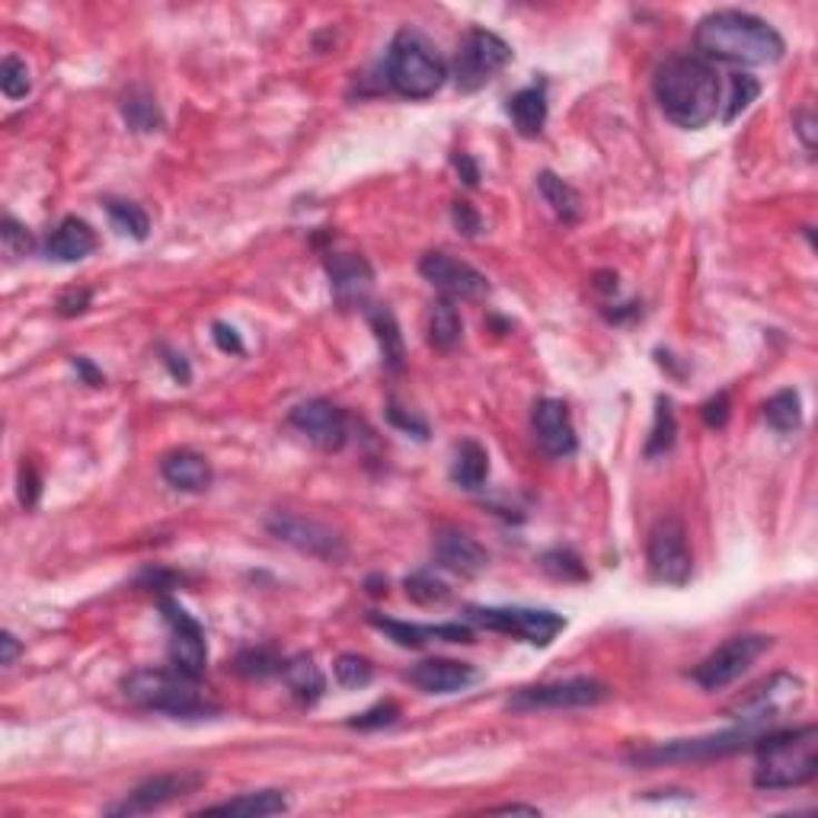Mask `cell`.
<instances>
[{
  "instance_id": "obj_22",
  "label": "cell",
  "mask_w": 818,
  "mask_h": 818,
  "mask_svg": "<svg viewBox=\"0 0 818 818\" xmlns=\"http://www.w3.org/2000/svg\"><path fill=\"white\" fill-rule=\"evenodd\" d=\"M407 681L422 694H455V690L473 685L477 671L467 662H455V659H426L409 671Z\"/></svg>"
},
{
  "instance_id": "obj_41",
  "label": "cell",
  "mask_w": 818,
  "mask_h": 818,
  "mask_svg": "<svg viewBox=\"0 0 818 818\" xmlns=\"http://www.w3.org/2000/svg\"><path fill=\"white\" fill-rule=\"evenodd\" d=\"M761 93V83L755 80V77L748 74H736L732 77V100H729V109H726V116H722V122H732L739 112H745L751 100Z\"/></svg>"
},
{
  "instance_id": "obj_29",
  "label": "cell",
  "mask_w": 818,
  "mask_h": 818,
  "mask_svg": "<svg viewBox=\"0 0 818 818\" xmlns=\"http://www.w3.org/2000/svg\"><path fill=\"white\" fill-rule=\"evenodd\" d=\"M537 189H540V196H543V202L553 208V215L562 218L566 225H576L579 221V215H582V199H579V192L560 179L557 173H540L537 177Z\"/></svg>"
},
{
  "instance_id": "obj_12",
  "label": "cell",
  "mask_w": 818,
  "mask_h": 818,
  "mask_svg": "<svg viewBox=\"0 0 818 818\" xmlns=\"http://www.w3.org/2000/svg\"><path fill=\"white\" fill-rule=\"evenodd\" d=\"M611 697V688L598 678H569L553 685H537L521 688L509 697V710L515 714H531V710H582L598 707Z\"/></svg>"
},
{
  "instance_id": "obj_3",
  "label": "cell",
  "mask_w": 818,
  "mask_h": 818,
  "mask_svg": "<svg viewBox=\"0 0 818 818\" xmlns=\"http://www.w3.org/2000/svg\"><path fill=\"white\" fill-rule=\"evenodd\" d=\"M755 787L758 790H796L812 784L818 774V729L802 726L790 732H767L755 745Z\"/></svg>"
},
{
  "instance_id": "obj_36",
  "label": "cell",
  "mask_w": 818,
  "mask_h": 818,
  "mask_svg": "<svg viewBox=\"0 0 818 818\" xmlns=\"http://www.w3.org/2000/svg\"><path fill=\"white\" fill-rule=\"evenodd\" d=\"M122 116H126V122L134 131H157V128L163 126V116H160L157 102L151 97H144V93H131L122 102Z\"/></svg>"
},
{
  "instance_id": "obj_25",
  "label": "cell",
  "mask_w": 818,
  "mask_h": 818,
  "mask_svg": "<svg viewBox=\"0 0 818 818\" xmlns=\"http://www.w3.org/2000/svg\"><path fill=\"white\" fill-rule=\"evenodd\" d=\"M279 675L285 678V685L291 688V694H295L298 700H305V704L320 700V697H323V690H327V678H323L320 665L313 662L310 656H295V659H285V662H281Z\"/></svg>"
},
{
  "instance_id": "obj_19",
  "label": "cell",
  "mask_w": 818,
  "mask_h": 818,
  "mask_svg": "<svg viewBox=\"0 0 818 818\" xmlns=\"http://www.w3.org/2000/svg\"><path fill=\"white\" fill-rule=\"evenodd\" d=\"M327 272H330L332 298H336L339 305L358 307L368 301V295H371V288H375V269L368 266V259H361V256L356 253L330 256Z\"/></svg>"
},
{
  "instance_id": "obj_8",
  "label": "cell",
  "mask_w": 818,
  "mask_h": 818,
  "mask_svg": "<svg viewBox=\"0 0 818 818\" xmlns=\"http://www.w3.org/2000/svg\"><path fill=\"white\" fill-rule=\"evenodd\" d=\"M511 61V46L489 32V29H470L463 39H460L458 54H455V83L463 93H477L480 87H486L492 77L499 74L506 64Z\"/></svg>"
},
{
  "instance_id": "obj_11",
  "label": "cell",
  "mask_w": 818,
  "mask_h": 818,
  "mask_svg": "<svg viewBox=\"0 0 818 818\" xmlns=\"http://www.w3.org/2000/svg\"><path fill=\"white\" fill-rule=\"evenodd\" d=\"M770 637L761 634H741V637H729L722 646H716L714 652L690 671V678L704 690H722L726 685L739 681L741 675L758 662L770 649Z\"/></svg>"
},
{
  "instance_id": "obj_38",
  "label": "cell",
  "mask_w": 818,
  "mask_h": 818,
  "mask_svg": "<svg viewBox=\"0 0 818 818\" xmlns=\"http://www.w3.org/2000/svg\"><path fill=\"white\" fill-rule=\"evenodd\" d=\"M675 432H678V426H675V412H671V403L659 397V409H656V426H652V438H649V445H646V455L649 458H656V455H665L671 445H675Z\"/></svg>"
},
{
  "instance_id": "obj_32",
  "label": "cell",
  "mask_w": 818,
  "mask_h": 818,
  "mask_svg": "<svg viewBox=\"0 0 818 818\" xmlns=\"http://www.w3.org/2000/svg\"><path fill=\"white\" fill-rule=\"evenodd\" d=\"M765 419L774 432L787 435L802 426V400L796 390H780L765 403Z\"/></svg>"
},
{
  "instance_id": "obj_33",
  "label": "cell",
  "mask_w": 818,
  "mask_h": 818,
  "mask_svg": "<svg viewBox=\"0 0 818 818\" xmlns=\"http://www.w3.org/2000/svg\"><path fill=\"white\" fill-rule=\"evenodd\" d=\"M106 211H109V221L112 228L126 237H134V240H148V230H151V221L144 215V208L134 202H122V199H109L106 202Z\"/></svg>"
},
{
  "instance_id": "obj_54",
  "label": "cell",
  "mask_w": 818,
  "mask_h": 818,
  "mask_svg": "<svg viewBox=\"0 0 818 818\" xmlns=\"http://www.w3.org/2000/svg\"><path fill=\"white\" fill-rule=\"evenodd\" d=\"M489 812H528V816H537L540 809H537V806H521V802H509V806H496V809H489Z\"/></svg>"
},
{
  "instance_id": "obj_15",
  "label": "cell",
  "mask_w": 818,
  "mask_h": 818,
  "mask_svg": "<svg viewBox=\"0 0 818 818\" xmlns=\"http://www.w3.org/2000/svg\"><path fill=\"white\" fill-rule=\"evenodd\" d=\"M205 784V774L199 770H179V774H160L144 780L141 787L128 792L126 802L112 806L109 816H144V812H157L170 802H177L182 796L196 792Z\"/></svg>"
},
{
  "instance_id": "obj_47",
  "label": "cell",
  "mask_w": 818,
  "mask_h": 818,
  "mask_svg": "<svg viewBox=\"0 0 818 818\" xmlns=\"http://www.w3.org/2000/svg\"><path fill=\"white\" fill-rule=\"evenodd\" d=\"M211 330H215L211 336H215V342H218L221 352H230V356H240V352H243V339L237 336L233 327H228V323H215Z\"/></svg>"
},
{
  "instance_id": "obj_24",
  "label": "cell",
  "mask_w": 818,
  "mask_h": 818,
  "mask_svg": "<svg viewBox=\"0 0 818 818\" xmlns=\"http://www.w3.org/2000/svg\"><path fill=\"white\" fill-rule=\"evenodd\" d=\"M97 250V233L87 221L80 218H64L58 228L51 230L46 253L58 262H80Z\"/></svg>"
},
{
  "instance_id": "obj_52",
  "label": "cell",
  "mask_w": 818,
  "mask_h": 818,
  "mask_svg": "<svg viewBox=\"0 0 818 818\" xmlns=\"http://www.w3.org/2000/svg\"><path fill=\"white\" fill-rule=\"evenodd\" d=\"M71 365H74V371H80V378H83L87 383H93V387H100V383L106 381V378H102V371H97V368H93L87 358H80V356L71 358Z\"/></svg>"
},
{
  "instance_id": "obj_6",
  "label": "cell",
  "mask_w": 818,
  "mask_h": 818,
  "mask_svg": "<svg viewBox=\"0 0 818 818\" xmlns=\"http://www.w3.org/2000/svg\"><path fill=\"white\" fill-rule=\"evenodd\" d=\"M765 736L761 726H748L739 722L736 729L729 732H719V736H704V739H678L668 741V745H656V748H642L634 751L630 761L634 765H685V761H710V758H722V755H736L745 748H755L758 739Z\"/></svg>"
},
{
  "instance_id": "obj_40",
  "label": "cell",
  "mask_w": 818,
  "mask_h": 818,
  "mask_svg": "<svg viewBox=\"0 0 818 818\" xmlns=\"http://www.w3.org/2000/svg\"><path fill=\"white\" fill-rule=\"evenodd\" d=\"M233 668L247 678H266V675H279L281 671V659L272 652V649H247L237 656Z\"/></svg>"
},
{
  "instance_id": "obj_50",
  "label": "cell",
  "mask_w": 818,
  "mask_h": 818,
  "mask_svg": "<svg viewBox=\"0 0 818 818\" xmlns=\"http://www.w3.org/2000/svg\"><path fill=\"white\" fill-rule=\"evenodd\" d=\"M387 416H390V422H397L400 429H407V432H409V429H412V432H419V438H426V432H429V429H426V422H419V419L407 416V412L397 407V403H390Z\"/></svg>"
},
{
  "instance_id": "obj_4",
  "label": "cell",
  "mask_w": 818,
  "mask_h": 818,
  "mask_svg": "<svg viewBox=\"0 0 818 818\" xmlns=\"http://www.w3.org/2000/svg\"><path fill=\"white\" fill-rule=\"evenodd\" d=\"M448 80V64L432 49V42L412 29L393 36L387 51V83L407 100H429Z\"/></svg>"
},
{
  "instance_id": "obj_26",
  "label": "cell",
  "mask_w": 818,
  "mask_h": 818,
  "mask_svg": "<svg viewBox=\"0 0 818 818\" xmlns=\"http://www.w3.org/2000/svg\"><path fill=\"white\" fill-rule=\"evenodd\" d=\"M288 809V799L279 790H259V792H243L237 799L228 802H218L211 809H205L208 816H247V818H266L279 816Z\"/></svg>"
},
{
  "instance_id": "obj_28",
  "label": "cell",
  "mask_w": 818,
  "mask_h": 818,
  "mask_svg": "<svg viewBox=\"0 0 818 818\" xmlns=\"http://www.w3.org/2000/svg\"><path fill=\"white\" fill-rule=\"evenodd\" d=\"M489 477V455L480 441L467 438L455 448V460H451V480L460 489H480Z\"/></svg>"
},
{
  "instance_id": "obj_2",
  "label": "cell",
  "mask_w": 818,
  "mask_h": 818,
  "mask_svg": "<svg viewBox=\"0 0 818 818\" xmlns=\"http://www.w3.org/2000/svg\"><path fill=\"white\" fill-rule=\"evenodd\" d=\"M656 100L675 126H710L722 106V80L700 54H675L656 71Z\"/></svg>"
},
{
  "instance_id": "obj_13",
  "label": "cell",
  "mask_w": 818,
  "mask_h": 818,
  "mask_svg": "<svg viewBox=\"0 0 818 818\" xmlns=\"http://www.w3.org/2000/svg\"><path fill=\"white\" fill-rule=\"evenodd\" d=\"M269 535L301 550L307 557H317V560L339 562L346 560V540L339 531H332L330 525L323 521H313V518H301V515H288V511H276L269 521H266Z\"/></svg>"
},
{
  "instance_id": "obj_48",
  "label": "cell",
  "mask_w": 818,
  "mask_h": 818,
  "mask_svg": "<svg viewBox=\"0 0 818 818\" xmlns=\"http://www.w3.org/2000/svg\"><path fill=\"white\" fill-rule=\"evenodd\" d=\"M451 218H455V225H458L467 237H473V233L480 230V215L470 208V202H455V208H451Z\"/></svg>"
},
{
  "instance_id": "obj_16",
  "label": "cell",
  "mask_w": 818,
  "mask_h": 818,
  "mask_svg": "<svg viewBox=\"0 0 818 818\" xmlns=\"http://www.w3.org/2000/svg\"><path fill=\"white\" fill-rule=\"evenodd\" d=\"M288 422L307 435V441H313L320 451H342L349 441V416L330 400H307L291 409Z\"/></svg>"
},
{
  "instance_id": "obj_51",
  "label": "cell",
  "mask_w": 818,
  "mask_h": 818,
  "mask_svg": "<svg viewBox=\"0 0 818 818\" xmlns=\"http://www.w3.org/2000/svg\"><path fill=\"white\" fill-rule=\"evenodd\" d=\"M812 128H816V119H812V112H799V116H796V131H799V138H802L806 151H816V138H812Z\"/></svg>"
},
{
  "instance_id": "obj_53",
  "label": "cell",
  "mask_w": 818,
  "mask_h": 818,
  "mask_svg": "<svg viewBox=\"0 0 818 818\" xmlns=\"http://www.w3.org/2000/svg\"><path fill=\"white\" fill-rule=\"evenodd\" d=\"M455 163H458V170H463V177H467L463 182H467V186H477L480 173H477V167L470 163V157H463V153H460V157H455Z\"/></svg>"
},
{
  "instance_id": "obj_9",
  "label": "cell",
  "mask_w": 818,
  "mask_h": 818,
  "mask_svg": "<svg viewBox=\"0 0 818 818\" xmlns=\"http://www.w3.org/2000/svg\"><path fill=\"white\" fill-rule=\"evenodd\" d=\"M646 562L656 582L671 588H681L690 582L694 572V557L688 547V531L681 525V518L665 515L652 525L649 540H646Z\"/></svg>"
},
{
  "instance_id": "obj_45",
  "label": "cell",
  "mask_w": 818,
  "mask_h": 818,
  "mask_svg": "<svg viewBox=\"0 0 818 818\" xmlns=\"http://www.w3.org/2000/svg\"><path fill=\"white\" fill-rule=\"evenodd\" d=\"M39 489H42V480H39L36 467H32V463H23V467H20V502H23L26 509H32V506L39 502Z\"/></svg>"
},
{
  "instance_id": "obj_17",
  "label": "cell",
  "mask_w": 818,
  "mask_h": 818,
  "mask_svg": "<svg viewBox=\"0 0 818 818\" xmlns=\"http://www.w3.org/2000/svg\"><path fill=\"white\" fill-rule=\"evenodd\" d=\"M419 272L451 301L455 298L473 301V298H483L489 291V281H486L483 272H477L470 262H460L448 253H426L419 262Z\"/></svg>"
},
{
  "instance_id": "obj_42",
  "label": "cell",
  "mask_w": 818,
  "mask_h": 818,
  "mask_svg": "<svg viewBox=\"0 0 818 818\" xmlns=\"http://www.w3.org/2000/svg\"><path fill=\"white\" fill-rule=\"evenodd\" d=\"M0 237H3V247H7V253L10 256H26L32 253V247H36V240H32V233L17 221V218H3V228H0Z\"/></svg>"
},
{
  "instance_id": "obj_18",
  "label": "cell",
  "mask_w": 818,
  "mask_h": 818,
  "mask_svg": "<svg viewBox=\"0 0 818 818\" xmlns=\"http://www.w3.org/2000/svg\"><path fill=\"white\" fill-rule=\"evenodd\" d=\"M535 438L537 445L550 455V458H572L576 448H579V438H576V426H572V416L569 407L557 400V397H543L535 403Z\"/></svg>"
},
{
  "instance_id": "obj_5",
  "label": "cell",
  "mask_w": 818,
  "mask_h": 818,
  "mask_svg": "<svg viewBox=\"0 0 818 818\" xmlns=\"http://www.w3.org/2000/svg\"><path fill=\"white\" fill-rule=\"evenodd\" d=\"M122 694L128 704L167 716L215 714V707L202 700L196 678L182 675L177 668H138L122 681Z\"/></svg>"
},
{
  "instance_id": "obj_49",
  "label": "cell",
  "mask_w": 818,
  "mask_h": 818,
  "mask_svg": "<svg viewBox=\"0 0 818 818\" xmlns=\"http://www.w3.org/2000/svg\"><path fill=\"white\" fill-rule=\"evenodd\" d=\"M23 652V646H20V639L13 637L10 630H3L0 634V665L3 668H10V665L17 662V656Z\"/></svg>"
},
{
  "instance_id": "obj_10",
  "label": "cell",
  "mask_w": 818,
  "mask_h": 818,
  "mask_svg": "<svg viewBox=\"0 0 818 818\" xmlns=\"http://www.w3.org/2000/svg\"><path fill=\"white\" fill-rule=\"evenodd\" d=\"M467 624L525 639L531 646H550L566 630L562 614L537 608H467Z\"/></svg>"
},
{
  "instance_id": "obj_30",
  "label": "cell",
  "mask_w": 818,
  "mask_h": 818,
  "mask_svg": "<svg viewBox=\"0 0 818 818\" xmlns=\"http://www.w3.org/2000/svg\"><path fill=\"white\" fill-rule=\"evenodd\" d=\"M460 332H463V323H460L455 301L451 298L435 301L432 310H429V342L438 352H451L460 342Z\"/></svg>"
},
{
  "instance_id": "obj_20",
  "label": "cell",
  "mask_w": 818,
  "mask_h": 818,
  "mask_svg": "<svg viewBox=\"0 0 818 818\" xmlns=\"http://www.w3.org/2000/svg\"><path fill=\"white\" fill-rule=\"evenodd\" d=\"M435 560L441 562L445 569L458 572V576H480L486 566H489V553L473 540L470 535H463L458 528H445L438 531L432 540Z\"/></svg>"
},
{
  "instance_id": "obj_27",
  "label": "cell",
  "mask_w": 818,
  "mask_h": 818,
  "mask_svg": "<svg viewBox=\"0 0 818 818\" xmlns=\"http://www.w3.org/2000/svg\"><path fill=\"white\" fill-rule=\"evenodd\" d=\"M509 116L525 138H535L547 126V93L543 87H525L509 100Z\"/></svg>"
},
{
  "instance_id": "obj_14",
  "label": "cell",
  "mask_w": 818,
  "mask_h": 818,
  "mask_svg": "<svg viewBox=\"0 0 818 818\" xmlns=\"http://www.w3.org/2000/svg\"><path fill=\"white\" fill-rule=\"evenodd\" d=\"M160 608H163V620L170 627V662H173L177 671L199 681L205 675V665H208V646H205L202 624L186 611L182 605H177L173 598H163Z\"/></svg>"
},
{
  "instance_id": "obj_1",
  "label": "cell",
  "mask_w": 818,
  "mask_h": 818,
  "mask_svg": "<svg viewBox=\"0 0 818 818\" xmlns=\"http://www.w3.org/2000/svg\"><path fill=\"white\" fill-rule=\"evenodd\" d=\"M694 42L704 61H729L741 68L777 64L787 51L784 36L774 26L745 10H716L704 17L697 23Z\"/></svg>"
},
{
  "instance_id": "obj_7",
  "label": "cell",
  "mask_w": 818,
  "mask_h": 818,
  "mask_svg": "<svg viewBox=\"0 0 818 818\" xmlns=\"http://www.w3.org/2000/svg\"><path fill=\"white\" fill-rule=\"evenodd\" d=\"M806 700V685L799 675L790 671H777V675H767L765 681H758L755 688H748L741 697H736L726 716H732L736 722H748V726H761L787 716L796 710L799 704Z\"/></svg>"
},
{
  "instance_id": "obj_43",
  "label": "cell",
  "mask_w": 818,
  "mask_h": 818,
  "mask_svg": "<svg viewBox=\"0 0 818 818\" xmlns=\"http://www.w3.org/2000/svg\"><path fill=\"white\" fill-rule=\"evenodd\" d=\"M397 716H400V707H397L393 700H387V704H378L375 710H368V714H361L358 719H352V726H356V729H381V726L397 722Z\"/></svg>"
},
{
  "instance_id": "obj_31",
  "label": "cell",
  "mask_w": 818,
  "mask_h": 818,
  "mask_svg": "<svg viewBox=\"0 0 818 818\" xmlns=\"http://www.w3.org/2000/svg\"><path fill=\"white\" fill-rule=\"evenodd\" d=\"M368 320H371V330H375L378 342H381L383 365H387L390 371H400V368H403V358H407V346H403V332L397 327L393 313L378 307V310L368 313Z\"/></svg>"
},
{
  "instance_id": "obj_23",
  "label": "cell",
  "mask_w": 818,
  "mask_h": 818,
  "mask_svg": "<svg viewBox=\"0 0 818 818\" xmlns=\"http://www.w3.org/2000/svg\"><path fill=\"white\" fill-rule=\"evenodd\" d=\"M160 473L179 492H205L215 480V470H211L208 458L199 455V451H192V448L170 451L167 458L160 460Z\"/></svg>"
},
{
  "instance_id": "obj_37",
  "label": "cell",
  "mask_w": 818,
  "mask_h": 818,
  "mask_svg": "<svg viewBox=\"0 0 818 818\" xmlns=\"http://www.w3.org/2000/svg\"><path fill=\"white\" fill-rule=\"evenodd\" d=\"M540 566H543V572H550L553 579H562V582H582V579H588L582 560H579L572 550H562V547L547 550V553L540 557Z\"/></svg>"
},
{
  "instance_id": "obj_39",
  "label": "cell",
  "mask_w": 818,
  "mask_h": 818,
  "mask_svg": "<svg viewBox=\"0 0 818 818\" xmlns=\"http://www.w3.org/2000/svg\"><path fill=\"white\" fill-rule=\"evenodd\" d=\"M403 586H407V595L416 605H441L451 595V588L441 579H435L432 572H412Z\"/></svg>"
},
{
  "instance_id": "obj_34",
  "label": "cell",
  "mask_w": 818,
  "mask_h": 818,
  "mask_svg": "<svg viewBox=\"0 0 818 818\" xmlns=\"http://www.w3.org/2000/svg\"><path fill=\"white\" fill-rule=\"evenodd\" d=\"M0 90L7 100H26L32 93V74L17 54H7L0 64Z\"/></svg>"
},
{
  "instance_id": "obj_21",
  "label": "cell",
  "mask_w": 818,
  "mask_h": 818,
  "mask_svg": "<svg viewBox=\"0 0 818 818\" xmlns=\"http://www.w3.org/2000/svg\"><path fill=\"white\" fill-rule=\"evenodd\" d=\"M371 624L383 630L397 646L407 649H419L429 639H445V642H470L473 630L467 624H435V627H422V624H407V620H390V617H378L371 614Z\"/></svg>"
},
{
  "instance_id": "obj_35",
  "label": "cell",
  "mask_w": 818,
  "mask_h": 818,
  "mask_svg": "<svg viewBox=\"0 0 818 818\" xmlns=\"http://www.w3.org/2000/svg\"><path fill=\"white\" fill-rule=\"evenodd\" d=\"M332 675H336V681H339L342 688L358 690V688H365V685H371V678H375V665L368 662L365 656L346 652V656H339V659H336V665H332Z\"/></svg>"
},
{
  "instance_id": "obj_44",
  "label": "cell",
  "mask_w": 818,
  "mask_h": 818,
  "mask_svg": "<svg viewBox=\"0 0 818 818\" xmlns=\"http://www.w3.org/2000/svg\"><path fill=\"white\" fill-rule=\"evenodd\" d=\"M700 412H704V422H707L710 429H722V426L729 422V412H732L729 393H716V397H710Z\"/></svg>"
},
{
  "instance_id": "obj_46",
  "label": "cell",
  "mask_w": 818,
  "mask_h": 818,
  "mask_svg": "<svg viewBox=\"0 0 818 818\" xmlns=\"http://www.w3.org/2000/svg\"><path fill=\"white\" fill-rule=\"evenodd\" d=\"M90 298H93V291L90 288H80V291H68V295H61L58 298V313L61 317H77V313H83L87 307H90Z\"/></svg>"
}]
</instances>
